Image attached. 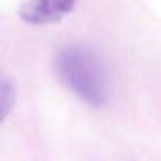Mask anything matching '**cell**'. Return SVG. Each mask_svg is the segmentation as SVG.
Masks as SVG:
<instances>
[{
	"mask_svg": "<svg viewBox=\"0 0 161 161\" xmlns=\"http://www.w3.org/2000/svg\"><path fill=\"white\" fill-rule=\"evenodd\" d=\"M75 5L76 0H26L19 7V16L28 25H54L73 12Z\"/></svg>",
	"mask_w": 161,
	"mask_h": 161,
	"instance_id": "7a4b0ae2",
	"label": "cell"
},
{
	"mask_svg": "<svg viewBox=\"0 0 161 161\" xmlns=\"http://www.w3.org/2000/svg\"><path fill=\"white\" fill-rule=\"evenodd\" d=\"M56 73L75 95L92 108L108 102L109 81L101 57L85 45H68L56 54Z\"/></svg>",
	"mask_w": 161,
	"mask_h": 161,
	"instance_id": "6da1fadb",
	"label": "cell"
},
{
	"mask_svg": "<svg viewBox=\"0 0 161 161\" xmlns=\"http://www.w3.org/2000/svg\"><path fill=\"white\" fill-rule=\"evenodd\" d=\"M16 104V85L11 76L0 73V125L11 114Z\"/></svg>",
	"mask_w": 161,
	"mask_h": 161,
	"instance_id": "3957f363",
	"label": "cell"
}]
</instances>
